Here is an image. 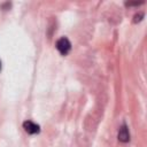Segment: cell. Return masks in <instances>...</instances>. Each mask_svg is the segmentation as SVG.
Listing matches in <instances>:
<instances>
[{
    "label": "cell",
    "instance_id": "1",
    "mask_svg": "<svg viewBox=\"0 0 147 147\" xmlns=\"http://www.w3.org/2000/svg\"><path fill=\"white\" fill-rule=\"evenodd\" d=\"M56 48H57V51L62 54V55H67L69 52H70V49H71V42L69 41V39L68 38H65V37H62V38H60L57 41H56Z\"/></svg>",
    "mask_w": 147,
    "mask_h": 147
},
{
    "label": "cell",
    "instance_id": "2",
    "mask_svg": "<svg viewBox=\"0 0 147 147\" xmlns=\"http://www.w3.org/2000/svg\"><path fill=\"white\" fill-rule=\"evenodd\" d=\"M23 127L29 134H36L40 131V126L32 121H25L23 123Z\"/></svg>",
    "mask_w": 147,
    "mask_h": 147
},
{
    "label": "cell",
    "instance_id": "3",
    "mask_svg": "<svg viewBox=\"0 0 147 147\" xmlns=\"http://www.w3.org/2000/svg\"><path fill=\"white\" fill-rule=\"evenodd\" d=\"M118 140L121 142H127L130 140V132L126 124H123L118 130Z\"/></svg>",
    "mask_w": 147,
    "mask_h": 147
},
{
    "label": "cell",
    "instance_id": "4",
    "mask_svg": "<svg viewBox=\"0 0 147 147\" xmlns=\"http://www.w3.org/2000/svg\"><path fill=\"white\" fill-rule=\"evenodd\" d=\"M144 16V14L142 13H140L139 15H136L134 16V22H139V21H141V17Z\"/></svg>",
    "mask_w": 147,
    "mask_h": 147
},
{
    "label": "cell",
    "instance_id": "5",
    "mask_svg": "<svg viewBox=\"0 0 147 147\" xmlns=\"http://www.w3.org/2000/svg\"><path fill=\"white\" fill-rule=\"evenodd\" d=\"M0 70H1V62H0Z\"/></svg>",
    "mask_w": 147,
    "mask_h": 147
}]
</instances>
